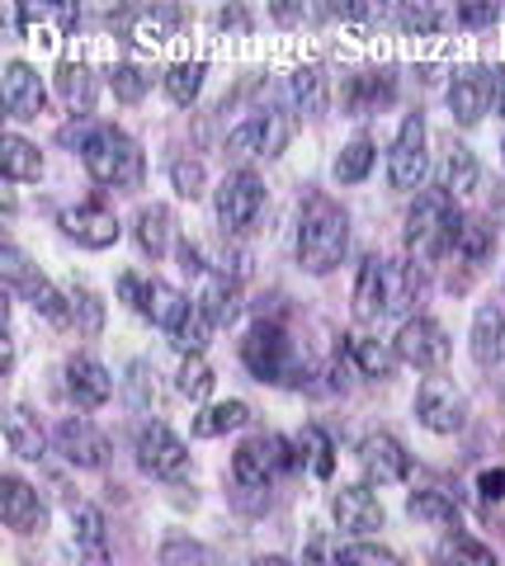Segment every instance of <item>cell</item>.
Wrapping results in <instances>:
<instances>
[{"instance_id": "cell-52", "label": "cell", "mask_w": 505, "mask_h": 566, "mask_svg": "<svg viewBox=\"0 0 505 566\" xmlns=\"http://www.w3.org/2000/svg\"><path fill=\"white\" fill-rule=\"evenodd\" d=\"M161 562L166 566H203V553H199V547L194 543H166V553H161Z\"/></svg>"}, {"instance_id": "cell-60", "label": "cell", "mask_w": 505, "mask_h": 566, "mask_svg": "<svg viewBox=\"0 0 505 566\" xmlns=\"http://www.w3.org/2000/svg\"><path fill=\"white\" fill-rule=\"evenodd\" d=\"M255 566H293V562H284V557H260Z\"/></svg>"}, {"instance_id": "cell-27", "label": "cell", "mask_w": 505, "mask_h": 566, "mask_svg": "<svg viewBox=\"0 0 505 566\" xmlns=\"http://www.w3.org/2000/svg\"><path fill=\"white\" fill-rule=\"evenodd\" d=\"M0 161H6V180L10 185L39 180V175H43V151L33 147V142H24L20 133H10L6 142H0Z\"/></svg>"}, {"instance_id": "cell-42", "label": "cell", "mask_w": 505, "mask_h": 566, "mask_svg": "<svg viewBox=\"0 0 505 566\" xmlns=\"http://www.w3.org/2000/svg\"><path fill=\"white\" fill-rule=\"evenodd\" d=\"M180 392L189 401H203L208 392H213V368L203 364V354H185V364H180Z\"/></svg>"}, {"instance_id": "cell-6", "label": "cell", "mask_w": 505, "mask_h": 566, "mask_svg": "<svg viewBox=\"0 0 505 566\" xmlns=\"http://www.w3.org/2000/svg\"><path fill=\"white\" fill-rule=\"evenodd\" d=\"M293 463H298V453H293L284 434H255L232 453V472L241 486H270L274 476L288 472Z\"/></svg>"}, {"instance_id": "cell-41", "label": "cell", "mask_w": 505, "mask_h": 566, "mask_svg": "<svg viewBox=\"0 0 505 566\" xmlns=\"http://www.w3.org/2000/svg\"><path fill=\"white\" fill-rule=\"evenodd\" d=\"M213 326H218L213 316H208V312L194 303V307H189V316H185V326L176 331V340H170V345H176L180 354H199V349L208 345V335H213Z\"/></svg>"}, {"instance_id": "cell-19", "label": "cell", "mask_w": 505, "mask_h": 566, "mask_svg": "<svg viewBox=\"0 0 505 566\" xmlns=\"http://www.w3.org/2000/svg\"><path fill=\"white\" fill-rule=\"evenodd\" d=\"M382 312H388V260L369 255L359 264V279H355V316L359 322H374Z\"/></svg>"}, {"instance_id": "cell-43", "label": "cell", "mask_w": 505, "mask_h": 566, "mask_svg": "<svg viewBox=\"0 0 505 566\" xmlns=\"http://www.w3.org/2000/svg\"><path fill=\"white\" fill-rule=\"evenodd\" d=\"M72 528H76V547L104 553V515L95 505H72Z\"/></svg>"}, {"instance_id": "cell-53", "label": "cell", "mask_w": 505, "mask_h": 566, "mask_svg": "<svg viewBox=\"0 0 505 566\" xmlns=\"http://www.w3.org/2000/svg\"><path fill=\"white\" fill-rule=\"evenodd\" d=\"M402 24L415 29V33H430V29L444 24V14H434V10H425V6H407V10H402Z\"/></svg>"}, {"instance_id": "cell-5", "label": "cell", "mask_w": 505, "mask_h": 566, "mask_svg": "<svg viewBox=\"0 0 505 566\" xmlns=\"http://www.w3.org/2000/svg\"><path fill=\"white\" fill-rule=\"evenodd\" d=\"M0 274L10 279V289L24 293V303L39 316H48V322H57V326L72 322V303H66V293L52 289L39 270H29V260L20 255V245H6V251H0Z\"/></svg>"}, {"instance_id": "cell-33", "label": "cell", "mask_w": 505, "mask_h": 566, "mask_svg": "<svg viewBox=\"0 0 505 566\" xmlns=\"http://www.w3.org/2000/svg\"><path fill=\"white\" fill-rule=\"evenodd\" d=\"M421 297V264H388V312H407Z\"/></svg>"}, {"instance_id": "cell-58", "label": "cell", "mask_w": 505, "mask_h": 566, "mask_svg": "<svg viewBox=\"0 0 505 566\" xmlns=\"http://www.w3.org/2000/svg\"><path fill=\"white\" fill-rule=\"evenodd\" d=\"M496 222H501V227H505V185H501V189H496Z\"/></svg>"}, {"instance_id": "cell-54", "label": "cell", "mask_w": 505, "mask_h": 566, "mask_svg": "<svg viewBox=\"0 0 505 566\" xmlns=\"http://www.w3.org/2000/svg\"><path fill=\"white\" fill-rule=\"evenodd\" d=\"M180 270H185V274H208V264H203V255H199L194 241L180 245Z\"/></svg>"}, {"instance_id": "cell-17", "label": "cell", "mask_w": 505, "mask_h": 566, "mask_svg": "<svg viewBox=\"0 0 505 566\" xmlns=\"http://www.w3.org/2000/svg\"><path fill=\"white\" fill-rule=\"evenodd\" d=\"M359 463L364 472L374 476V482H407L411 476V453L397 444L392 434H369L359 444Z\"/></svg>"}, {"instance_id": "cell-2", "label": "cell", "mask_w": 505, "mask_h": 566, "mask_svg": "<svg viewBox=\"0 0 505 566\" xmlns=\"http://www.w3.org/2000/svg\"><path fill=\"white\" fill-rule=\"evenodd\" d=\"M81 161H85V170H91L99 185L143 189V175H147L143 147H137L128 133L109 128V123H95V133L85 137V147H81Z\"/></svg>"}, {"instance_id": "cell-12", "label": "cell", "mask_w": 505, "mask_h": 566, "mask_svg": "<svg viewBox=\"0 0 505 566\" xmlns=\"http://www.w3.org/2000/svg\"><path fill=\"white\" fill-rule=\"evenodd\" d=\"M62 232L76 245H85V251H109L124 227H118V218L104 203H76L62 212Z\"/></svg>"}, {"instance_id": "cell-59", "label": "cell", "mask_w": 505, "mask_h": 566, "mask_svg": "<svg viewBox=\"0 0 505 566\" xmlns=\"http://www.w3.org/2000/svg\"><path fill=\"white\" fill-rule=\"evenodd\" d=\"M496 81H501V91H496V109L505 114V66H501V76H496Z\"/></svg>"}, {"instance_id": "cell-7", "label": "cell", "mask_w": 505, "mask_h": 566, "mask_svg": "<svg viewBox=\"0 0 505 566\" xmlns=\"http://www.w3.org/2000/svg\"><path fill=\"white\" fill-rule=\"evenodd\" d=\"M415 420L434 434H459L467 424V401L449 378H425L415 392Z\"/></svg>"}, {"instance_id": "cell-10", "label": "cell", "mask_w": 505, "mask_h": 566, "mask_svg": "<svg viewBox=\"0 0 505 566\" xmlns=\"http://www.w3.org/2000/svg\"><path fill=\"white\" fill-rule=\"evenodd\" d=\"M260 208H265V185H260V175L236 170L218 185V222L228 227V232H246V227L260 218Z\"/></svg>"}, {"instance_id": "cell-21", "label": "cell", "mask_w": 505, "mask_h": 566, "mask_svg": "<svg viewBox=\"0 0 505 566\" xmlns=\"http://www.w3.org/2000/svg\"><path fill=\"white\" fill-rule=\"evenodd\" d=\"M473 359L482 368L505 359V312L501 307H477V316H473Z\"/></svg>"}, {"instance_id": "cell-3", "label": "cell", "mask_w": 505, "mask_h": 566, "mask_svg": "<svg viewBox=\"0 0 505 566\" xmlns=\"http://www.w3.org/2000/svg\"><path fill=\"white\" fill-rule=\"evenodd\" d=\"M459 227H463V212L444 189L415 193V203L407 212V251L415 260H440L459 241Z\"/></svg>"}, {"instance_id": "cell-24", "label": "cell", "mask_w": 505, "mask_h": 566, "mask_svg": "<svg viewBox=\"0 0 505 566\" xmlns=\"http://www.w3.org/2000/svg\"><path fill=\"white\" fill-rule=\"evenodd\" d=\"M345 354L355 359L364 378H392V368H397V349H388L382 340H369V335H345Z\"/></svg>"}, {"instance_id": "cell-9", "label": "cell", "mask_w": 505, "mask_h": 566, "mask_svg": "<svg viewBox=\"0 0 505 566\" xmlns=\"http://www.w3.org/2000/svg\"><path fill=\"white\" fill-rule=\"evenodd\" d=\"M137 468H143L147 476H161V482H176V476L189 468V449L166 430L161 420H151V424L137 430Z\"/></svg>"}, {"instance_id": "cell-26", "label": "cell", "mask_w": 505, "mask_h": 566, "mask_svg": "<svg viewBox=\"0 0 505 566\" xmlns=\"http://www.w3.org/2000/svg\"><path fill=\"white\" fill-rule=\"evenodd\" d=\"M170 232H176V218H170L166 203H151L137 212V245H143L151 260H161L170 251Z\"/></svg>"}, {"instance_id": "cell-20", "label": "cell", "mask_w": 505, "mask_h": 566, "mask_svg": "<svg viewBox=\"0 0 505 566\" xmlns=\"http://www.w3.org/2000/svg\"><path fill=\"white\" fill-rule=\"evenodd\" d=\"M486 99H492V85L482 81V71H463V76L449 85V114H454L463 128H473L486 114Z\"/></svg>"}, {"instance_id": "cell-51", "label": "cell", "mask_w": 505, "mask_h": 566, "mask_svg": "<svg viewBox=\"0 0 505 566\" xmlns=\"http://www.w3.org/2000/svg\"><path fill=\"white\" fill-rule=\"evenodd\" d=\"M303 566H340V547L330 543L326 534H317L307 543V557H303Z\"/></svg>"}, {"instance_id": "cell-39", "label": "cell", "mask_w": 505, "mask_h": 566, "mask_svg": "<svg viewBox=\"0 0 505 566\" xmlns=\"http://www.w3.org/2000/svg\"><path fill=\"white\" fill-rule=\"evenodd\" d=\"M293 99H298L303 114H322L326 109V76H322L317 66L293 71Z\"/></svg>"}, {"instance_id": "cell-44", "label": "cell", "mask_w": 505, "mask_h": 566, "mask_svg": "<svg viewBox=\"0 0 505 566\" xmlns=\"http://www.w3.org/2000/svg\"><path fill=\"white\" fill-rule=\"evenodd\" d=\"M109 85H114V95L124 99V104H137V99L151 91V76H147L143 66H114L109 71Z\"/></svg>"}, {"instance_id": "cell-40", "label": "cell", "mask_w": 505, "mask_h": 566, "mask_svg": "<svg viewBox=\"0 0 505 566\" xmlns=\"http://www.w3.org/2000/svg\"><path fill=\"white\" fill-rule=\"evenodd\" d=\"M228 156H236V161H246V156H265V114L246 118L241 128L228 133Z\"/></svg>"}, {"instance_id": "cell-25", "label": "cell", "mask_w": 505, "mask_h": 566, "mask_svg": "<svg viewBox=\"0 0 505 566\" xmlns=\"http://www.w3.org/2000/svg\"><path fill=\"white\" fill-rule=\"evenodd\" d=\"M411 520H421V524H434V528H444V534H459L463 520H459V505L449 501L444 491H411Z\"/></svg>"}, {"instance_id": "cell-38", "label": "cell", "mask_w": 505, "mask_h": 566, "mask_svg": "<svg viewBox=\"0 0 505 566\" xmlns=\"http://www.w3.org/2000/svg\"><path fill=\"white\" fill-rule=\"evenodd\" d=\"M66 303H72V322H76L85 335H99V331H104V303H99L91 289L72 283V289H66Z\"/></svg>"}, {"instance_id": "cell-56", "label": "cell", "mask_w": 505, "mask_h": 566, "mask_svg": "<svg viewBox=\"0 0 505 566\" xmlns=\"http://www.w3.org/2000/svg\"><path fill=\"white\" fill-rule=\"evenodd\" d=\"M496 14H501L496 6H467V10H459V20H463V24H492Z\"/></svg>"}, {"instance_id": "cell-31", "label": "cell", "mask_w": 505, "mask_h": 566, "mask_svg": "<svg viewBox=\"0 0 505 566\" xmlns=\"http://www.w3.org/2000/svg\"><path fill=\"white\" fill-rule=\"evenodd\" d=\"M434 557H440L444 566H496L492 547H482L477 538H467L463 528H459V534H449L440 547H434Z\"/></svg>"}, {"instance_id": "cell-30", "label": "cell", "mask_w": 505, "mask_h": 566, "mask_svg": "<svg viewBox=\"0 0 505 566\" xmlns=\"http://www.w3.org/2000/svg\"><path fill=\"white\" fill-rule=\"evenodd\" d=\"M246 420H251V406L246 401H218V406H208V411L194 416V434L199 439H218V434H228V430H241Z\"/></svg>"}, {"instance_id": "cell-1", "label": "cell", "mask_w": 505, "mask_h": 566, "mask_svg": "<svg viewBox=\"0 0 505 566\" xmlns=\"http://www.w3.org/2000/svg\"><path fill=\"white\" fill-rule=\"evenodd\" d=\"M350 245V218L330 193H307L298 218V264L307 274H330Z\"/></svg>"}, {"instance_id": "cell-37", "label": "cell", "mask_w": 505, "mask_h": 566, "mask_svg": "<svg viewBox=\"0 0 505 566\" xmlns=\"http://www.w3.org/2000/svg\"><path fill=\"white\" fill-rule=\"evenodd\" d=\"M369 170H374V142L369 137H355L350 147L340 151V161H336V180L340 185H359Z\"/></svg>"}, {"instance_id": "cell-48", "label": "cell", "mask_w": 505, "mask_h": 566, "mask_svg": "<svg viewBox=\"0 0 505 566\" xmlns=\"http://www.w3.org/2000/svg\"><path fill=\"white\" fill-rule=\"evenodd\" d=\"M128 397H133L137 411L156 406V368H147V364H133L128 368Z\"/></svg>"}, {"instance_id": "cell-47", "label": "cell", "mask_w": 505, "mask_h": 566, "mask_svg": "<svg viewBox=\"0 0 505 566\" xmlns=\"http://www.w3.org/2000/svg\"><path fill=\"white\" fill-rule=\"evenodd\" d=\"M151 283H156V279H143L137 270H128V274H118V297H124L133 312L147 316V307H151Z\"/></svg>"}, {"instance_id": "cell-32", "label": "cell", "mask_w": 505, "mask_h": 566, "mask_svg": "<svg viewBox=\"0 0 505 566\" xmlns=\"http://www.w3.org/2000/svg\"><path fill=\"white\" fill-rule=\"evenodd\" d=\"M199 307L213 316L218 326H228L232 316H236V283L228 279V274H208V283H203V297H199Z\"/></svg>"}, {"instance_id": "cell-45", "label": "cell", "mask_w": 505, "mask_h": 566, "mask_svg": "<svg viewBox=\"0 0 505 566\" xmlns=\"http://www.w3.org/2000/svg\"><path fill=\"white\" fill-rule=\"evenodd\" d=\"M340 566H407L392 547H378V543H350L340 553Z\"/></svg>"}, {"instance_id": "cell-34", "label": "cell", "mask_w": 505, "mask_h": 566, "mask_svg": "<svg viewBox=\"0 0 505 566\" xmlns=\"http://www.w3.org/2000/svg\"><path fill=\"white\" fill-rule=\"evenodd\" d=\"M492 245H496V232H492V227H486L482 218H463L454 251H459L467 264H486V260H492Z\"/></svg>"}, {"instance_id": "cell-36", "label": "cell", "mask_w": 505, "mask_h": 566, "mask_svg": "<svg viewBox=\"0 0 505 566\" xmlns=\"http://www.w3.org/2000/svg\"><path fill=\"white\" fill-rule=\"evenodd\" d=\"M203 91V62H176L166 71V95L176 104H194Z\"/></svg>"}, {"instance_id": "cell-14", "label": "cell", "mask_w": 505, "mask_h": 566, "mask_svg": "<svg viewBox=\"0 0 505 566\" xmlns=\"http://www.w3.org/2000/svg\"><path fill=\"white\" fill-rule=\"evenodd\" d=\"M330 515H336V524L345 528V534H374V528H382V501L369 491V486H340L336 501H330Z\"/></svg>"}, {"instance_id": "cell-15", "label": "cell", "mask_w": 505, "mask_h": 566, "mask_svg": "<svg viewBox=\"0 0 505 566\" xmlns=\"http://www.w3.org/2000/svg\"><path fill=\"white\" fill-rule=\"evenodd\" d=\"M6 114L10 118H39L43 114V104H48V91H43V81H39V71H33L29 62H6Z\"/></svg>"}, {"instance_id": "cell-57", "label": "cell", "mask_w": 505, "mask_h": 566, "mask_svg": "<svg viewBox=\"0 0 505 566\" xmlns=\"http://www.w3.org/2000/svg\"><path fill=\"white\" fill-rule=\"evenodd\" d=\"M72 566H109V553H91V547H81Z\"/></svg>"}, {"instance_id": "cell-28", "label": "cell", "mask_w": 505, "mask_h": 566, "mask_svg": "<svg viewBox=\"0 0 505 566\" xmlns=\"http://www.w3.org/2000/svg\"><path fill=\"white\" fill-rule=\"evenodd\" d=\"M440 189L454 199V193H477V185H482V166H477V156L467 151V147H449V156H444V166H440Z\"/></svg>"}, {"instance_id": "cell-16", "label": "cell", "mask_w": 505, "mask_h": 566, "mask_svg": "<svg viewBox=\"0 0 505 566\" xmlns=\"http://www.w3.org/2000/svg\"><path fill=\"white\" fill-rule=\"evenodd\" d=\"M66 392L76 397L81 411H95V406L109 401L114 378H109V368H104L99 359H91V354H76V359L66 364Z\"/></svg>"}, {"instance_id": "cell-35", "label": "cell", "mask_w": 505, "mask_h": 566, "mask_svg": "<svg viewBox=\"0 0 505 566\" xmlns=\"http://www.w3.org/2000/svg\"><path fill=\"white\" fill-rule=\"evenodd\" d=\"M57 91H62V99L72 104V109H91V99H95V81H91V71H85V66L62 62V66H57Z\"/></svg>"}, {"instance_id": "cell-49", "label": "cell", "mask_w": 505, "mask_h": 566, "mask_svg": "<svg viewBox=\"0 0 505 566\" xmlns=\"http://www.w3.org/2000/svg\"><path fill=\"white\" fill-rule=\"evenodd\" d=\"M293 137V118L284 109H265V156H278Z\"/></svg>"}, {"instance_id": "cell-13", "label": "cell", "mask_w": 505, "mask_h": 566, "mask_svg": "<svg viewBox=\"0 0 505 566\" xmlns=\"http://www.w3.org/2000/svg\"><path fill=\"white\" fill-rule=\"evenodd\" d=\"M52 439H57V453H62L72 468H104V463H109V439H104L95 424L81 420V416L62 420Z\"/></svg>"}, {"instance_id": "cell-46", "label": "cell", "mask_w": 505, "mask_h": 566, "mask_svg": "<svg viewBox=\"0 0 505 566\" xmlns=\"http://www.w3.org/2000/svg\"><path fill=\"white\" fill-rule=\"evenodd\" d=\"M170 185H176V193H185V199H199L208 175H203V161H194V156H180L176 166H170Z\"/></svg>"}, {"instance_id": "cell-11", "label": "cell", "mask_w": 505, "mask_h": 566, "mask_svg": "<svg viewBox=\"0 0 505 566\" xmlns=\"http://www.w3.org/2000/svg\"><path fill=\"white\" fill-rule=\"evenodd\" d=\"M388 175L397 189H421V180H425V118L421 114H411L402 128H397Z\"/></svg>"}, {"instance_id": "cell-55", "label": "cell", "mask_w": 505, "mask_h": 566, "mask_svg": "<svg viewBox=\"0 0 505 566\" xmlns=\"http://www.w3.org/2000/svg\"><path fill=\"white\" fill-rule=\"evenodd\" d=\"M482 495H486V501H501V495H505V472L496 468V472H482Z\"/></svg>"}, {"instance_id": "cell-22", "label": "cell", "mask_w": 505, "mask_h": 566, "mask_svg": "<svg viewBox=\"0 0 505 566\" xmlns=\"http://www.w3.org/2000/svg\"><path fill=\"white\" fill-rule=\"evenodd\" d=\"M6 439H10V453L29 458V463H39L43 449H48V434H43V424L29 406H14V411L6 416Z\"/></svg>"}, {"instance_id": "cell-8", "label": "cell", "mask_w": 505, "mask_h": 566, "mask_svg": "<svg viewBox=\"0 0 505 566\" xmlns=\"http://www.w3.org/2000/svg\"><path fill=\"white\" fill-rule=\"evenodd\" d=\"M397 359L411 364V368H425V374H434V368L449 364V335L440 322H430V316H411V322H402V331H397Z\"/></svg>"}, {"instance_id": "cell-18", "label": "cell", "mask_w": 505, "mask_h": 566, "mask_svg": "<svg viewBox=\"0 0 505 566\" xmlns=\"http://www.w3.org/2000/svg\"><path fill=\"white\" fill-rule=\"evenodd\" d=\"M0 515L14 534H33V528H43V501L39 491L20 476H0Z\"/></svg>"}, {"instance_id": "cell-29", "label": "cell", "mask_w": 505, "mask_h": 566, "mask_svg": "<svg viewBox=\"0 0 505 566\" xmlns=\"http://www.w3.org/2000/svg\"><path fill=\"white\" fill-rule=\"evenodd\" d=\"M189 307H194V303H189L180 289H170V283H151V307H147V316H151V322L161 326V331L176 335V331L185 326Z\"/></svg>"}, {"instance_id": "cell-4", "label": "cell", "mask_w": 505, "mask_h": 566, "mask_svg": "<svg viewBox=\"0 0 505 566\" xmlns=\"http://www.w3.org/2000/svg\"><path fill=\"white\" fill-rule=\"evenodd\" d=\"M241 359L260 382H274V387H303V359L293 340L284 335V326L274 322H255L251 335L241 340Z\"/></svg>"}, {"instance_id": "cell-23", "label": "cell", "mask_w": 505, "mask_h": 566, "mask_svg": "<svg viewBox=\"0 0 505 566\" xmlns=\"http://www.w3.org/2000/svg\"><path fill=\"white\" fill-rule=\"evenodd\" d=\"M388 99H392L388 71H364V76H350V85H345V109L350 114H378Z\"/></svg>"}, {"instance_id": "cell-50", "label": "cell", "mask_w": 505, "mask_h": 566, "mask_svg": "<svg viewBox=\"0 0 505 566\" xmlns=\"http://www.w3.org/2000/svg\"><path fill=\"white\" fill-rule=\"evenodd\" d=\"M303 444H307V453H312V472L330 476V463H336V458H330V439L317 430V424H307V430H303Z\"/></svg>"}]
</instances>
